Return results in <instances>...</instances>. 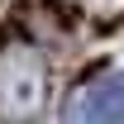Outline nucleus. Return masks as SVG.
I'll return each mask as SVG.
<instances>
[{
    "mask_svg": "<svg viewBox=\"0 0 124 124\" xmlns=\"http://www.w3.org/2000/svg\"><path fill=\"white\" fill-rule=\"evenodd\" d=\"M48 100V57L33 43L0 48V119L33 124Z\"/></svg>",
    "mask_w": 124,
    "mask_h": 124,
    "instance_id": "f257e3e1",
    "label": "nucleus"
},
{
    "mask_svg": "<svg viewBox=\"0 0 124 124\" xmlns=\"http://www.w3.org/2000/svg\"><path fill=\"white\" fill-rule=\"evenodd\" d=\"M67 124H124V67L110 62H91L86 72V91L72 95L62 110Z\"/></svg>",
    "mask_w": 124,
    "mask_h": 124,
    "instance_id": "f03ea898",
    "label": "nucleus"
}]
</instances>
